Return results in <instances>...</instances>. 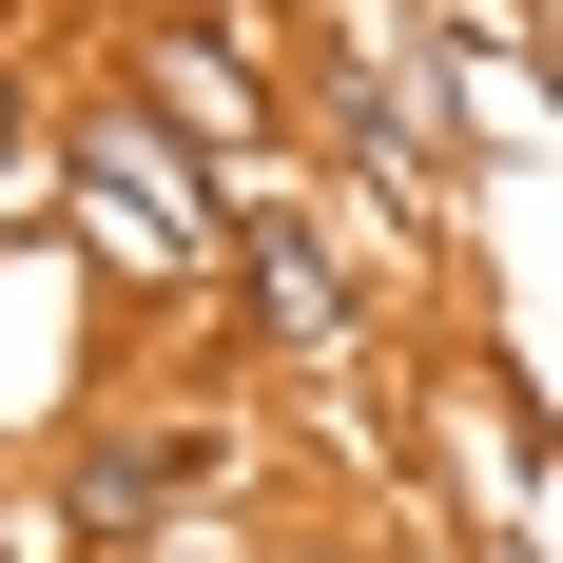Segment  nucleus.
I'll list each match as a JSON object with an SVG mask.
<instances>
[{"label":"nucleus","instance_id":"f257e3e1","mask_svg":"<svg viewBox=\"0 0 563 563\" xmlns=\"http://www.w3.org/2000/svg\"><path fill=\"white\" fill-rule=\"evenodd\" d=\"M40 214L58 253L117 291V311H214V253H233V175L175 136L156 98H117V78H78L40 136Z\"/></svg>","mask_w":563,"mask_h":563},{"label":"nucleus","instance_id":"f03ea898","mask_svg":"<svg viewBox=\"0 0 563 563\" xmlns=\"http://www.w3.org/2000/svg\"><path fill=\"white\" fill-rule=\"evenodd\" d=\"M291 20H311V0H117V20H98V78L156 98L214 175H273L291 156Z\"/></svg>","mask_w":563,"mask_h":563},{"label":"nucleus","instance_id":"7ed1b4c3","mask_svg":"<svg viewBox=\"0 0 563 563\" xmlns=\"http://www.w3.org/2000/svg\"><path fill=\"white\" fill-rule=\"evenodd\" d=\"M214 311L253 369H291V389H331V369H369V291H350V233H331V175L291 195L273 175H233V253H214Z\"/></svg>","mask_w":563,"mask_h":563},{"label":"nucleus","instance_id":"20e7f679","mask_svg":"<svg viewBox=\"0 0 563 563\" xmlns=\"http://www.w3.org/2000/svg\"><path fill=\"white\" fill-rule=\"evenodd\" d=\"M117 563H273V506H253V486H195V506H156Z\"/></svg>","mask_w":563,"mask_h":563},{"label":"nucleus","instance_id":"39448f33","mask_svg":"<svg viewBox=\"0 0 563 563\" xmlns=\"http://www.w3.org/2000/svg\"><path fill=\"white\" fill-rule=\"evenodd\" d=\"M40 136H58V98H40V40L0 20V214H40Z\"/></svg>","mask_w":563,"mask_h":563},{"label":"nucleus","instance_id":"423d86ee","mask_svg":"<svg viewBox=\"0 0 563 563\" xmlns=\"http://www.w3.org/2000/svg\"><path fill=\"white\" fill-rule=\"evenodd\" d=\"M273 563H369V544H350V525H273Z\"/></svg>","mask_w":563,"mask_h":563},{"label":"nucleus","instance_id":"0eeeda50","mask_svg":"<svg viewBox=\"0 0 563 563\" xmlns=\"http://www.w3.org/2000/svg\"><path fill=\"white\" fill-rule=\"evenodd\" d=\"M544 136H563V98H544Z\"/></svg>","mask_w":563,"mask_h":563}]
</instances>
